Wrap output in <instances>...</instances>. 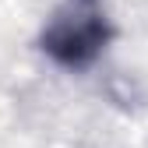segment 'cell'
Segmentation results:
<instances>
[{"label":"cell","mask_w":148,"mask_h":148,"mask_svg":"<svg viewBox=\"0 0 148 148\" xmlns=\"http://www.w3.org/2000/svg\"><path fill=\"white\" fill-rule=\"evenodd\" d=\"M113 42L102 0H60L39 32V49L64 71H88Z\"/></svg>","instance_id":"cell-1"}]
</instances>
